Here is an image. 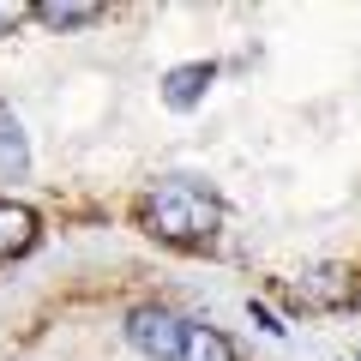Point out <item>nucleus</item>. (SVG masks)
I'll use <instances>...</instances> for the list:
<instances>
[{
    "mask_svg": "<svg viewBox=\"0 0 361 361\" xmlns=\"http://www.w3.org/2000/svg\"><path fill=\"white\" fill-rule=\"evenodd\" d=\"M139 229L151 235V241H163V247L199 253V247H211L217 229H223V199L193 175H169L139 199Z\"/></svg>",
    "mask_w": 361,
    "mask_h": 361,
    "instance_id": "nucleus-1",
    "label": "nucleus"
},
{
    "mask_svg": "<svg viewBox=\"0 0 361 361\" xmlns=\"http://www.w3.org/2000/svg\"><path fill=\"white\" fill-rule=\"evenodd\" d=\"M180 337H187V319L163 301H145V307L127 313V343L145 361H180Z\"/></svg>",
    "mask_w": 361,
    "mask_h": 361,
    "instance_id": "nucleus-2",
    "label": "nucleus"
},
{
    "mask_svg": "<svg viewBox=\"0 0 361 361\" xmlns=\"http://www.w3.org/2000/svg\"><path fill=\"white\" fill-rule=\"evenodd\" d=\"M349 295H355V271L349 265H313L295 283V307L301 313H337V307H349Z\"/></svg>",
    "mask_w": 361,
    "mask_h": 361,
    "instance_id": "nucleus-3",
    "label": "nucleus"
},
{
    "mask_svg": "<svg viewBox=\"0 0 361 361\" xmlns=\"http://www.w3.org/2000/svg\"><path fill=\"white\" fill-rule=\"evenodd\" d=\"M211 78H217V61H187V66H169L163 73V103L175 109V115H187V109L205 103Z\"/></svg>",
    "mask_w": 361,
    "mask_h": 361,
    "instance_id": "nucleus-4",
    "label": "nucleus"
},
{
    "mask_svg": "<svg viewBox=\"0 0 361 361\" xmlns=\"http://www.w3.org/2000/svg\"><path fill=\"white\" fill-rule=\"evenodd\" d=\"M37 235H42V223H37V211H30L25 199H0V259L30 253Z\"/></svg>",
    "mask_w": 361,
    "mask_h": 361,
    "instance_id": "nucleus-5",
    "label": "nucleus"
},
{
    "mask_svg": "<svg viewBox=\"0 0 361 361\" xmlns=\"http://www.w3.org/2000/svg\"><path fill=\"white\" fill-rule=\"evenodd\" d=\"M30 175V145H25V127L6 103H0V180H25Z\"/></svg>",
    "mask_w": 361,
    "mask_h": 361,
    "instance_id": "nucleus-6",
    "label": "nucleus"
},
{
    "mask_svg": "<svg viewBox=\"0 0 361 361\" xmlns=\"http://www.w3.org/2000/svg\"><path fill=\"white\" fill-rule=\"evenodd\" d=\"M180 361H235V343L217 331V325L187 319V337H180Z\"/></svg>",
    "mask_w": 361,
    "mask_h": 361,
    "instance_id": "nucleus-7",
    "label": "nucleus"
},
{
    "mask_svg": "<svg viewBox=\"0 0 361 361\" xmlns=\"http://www.w3.org/2000/svg\"><path fill=\"white\" fill-rule=\"evenodd\" d=\"M30 18H42L49 30H78V25H97L103 6L97 0H42V6H30Z\"/></svg>",
    "mask_w": 361,
    "mask_h": 361,
    "instance_id": "nucleus-8",
    "label": "nucleus"
},
{
    "mask_svg": "<svg viewBox=\"0 0 361 361\" xmlns=\"http://www.w3.org/2000/svg\"><path fill=\"white\" fill-rule=\"evenodd\" d=\"M247 319H253V325H259V331H271V337H283V331H289V325H283V319H277V313H271V307H265V301H247Z\"/></svg>",
    "mask_w": 361,
    "mask_h": 361,
    "instance_id": "nucleus-9",
    "label": "nucleus"
},
{
    "mask_svg": "<svg viewBox=\"0 0 361 361\" xmlns=\"http://www.w3.org/2000/svg\"><path fill=\"white\" fill-rule=\"evenodd\" d=\"M25 18H30V6H25V0H0V37H6V30H18Z\"/></svg>",
    "mask_w": 361,
    "mask_h": 361,
    "instance_id": "nucleus-10",
    "label": "nucleus"
}]
</instances>
